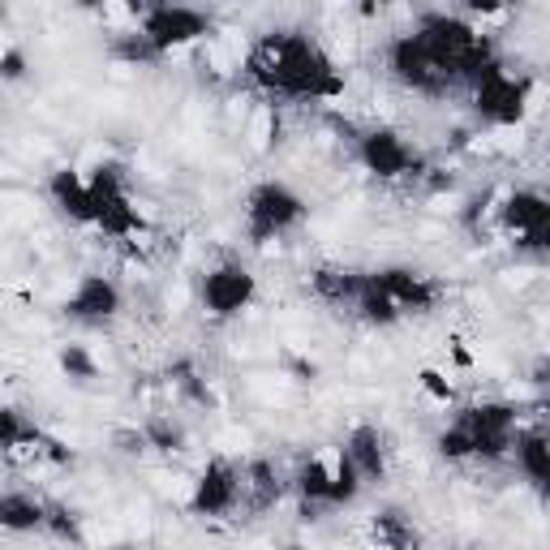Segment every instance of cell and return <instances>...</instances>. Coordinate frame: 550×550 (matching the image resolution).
<instances>
[{"mask_svg":"<svg viewBox=\"0 0 550 550\" xmlns=\"http://www.w3.org/2000/svg\"><path fill=\"white\" fill-rule=\"evenodd\" d=\"M525 465H529V473L538 477V482H546V477H550V465H546V443H542V439H529V443H525Z\"/></svg>","mask_w":550,"mask_h":550,"instance_id":"7","label":"cell"},{"mask_svg":"<svg viewBox=\"0 0 550 550\" xmlns=\"http://www.w3.org/2000/svg\"><path fill=\"white\" fill-rule=\"evenodd\" d=\"M245 293H250V275H241V271H215L211 280H207V301H211V310H241V301Z\"/></svg>","mask_w":550,"mask_h":550,"instance_id":"1","label":"cell"},{"mask_svg":"<svg viewBox=\"0 0 550 550\" xmlns=\"http://www.w3.org/2000/svg\"><path fill=\"white\" fill-rule=\"evenodd\" d=\"M74 310L78 314H112V310H117V293H112L104 280H86L78 301H74Z\"/></svg>","mask_w":550,"mask_h":550,"instance_id":"5","label":"cell"},{"mask_svg":"<svg viewBox=\"0 0 550 550\" xmlns=\"http://www.w3.org/2000/svg\"><path fill=\"white\" fill-rule=\"evenodd\" d=\"M104 18L108 22H129V18H134V9H129V5H104Z\"/></svg>","mask_w":550,"mask_h":550,"instance_id":"8","label":"cell"},{"mask_svg":"<svg viewBox=\"0 0 550 550\" xmlns=\"http://www.w3.org/2000/svg\"><path fill=\"white\" fill-rule=\"evenodd\" d=\"M366 155H370V164H374V168H379V172H387V177H396V172L404 168V151H400V142H396L392 134H379V138H370Z\"/></svg>","mask_w":550,"mask_h":550,"instance_id":"6","label":"cell"},{"mask_svg":"<svg viewBox=\"0 0 550 550\" xmlns=\"http://www.w3.org/2000/svg\"><path fill=\"white\" fill-rule=\"evenodd\" d=\"M297 215V202L288 198L284 190H263L254 198V220H258V233H275V228H284L288 220Z\"/></svg>","mask_w":550,"mask_h":550,"instance_id":"2","label":"cell"},{"mask_svg":"<svg viewBox=\"0 0 550 550\" xmlns=\"http://www.w3.org/2000/svg\"><path fill=\"white\" fill-rule=\"evenodd\" d=\"M245 138H250V151H271V138H275V108L271 104H258L250 117H245Z\"/></svg>","mask_w":550,"mask_h":550,"instance_id":"3","label":"cell"},{"mask_svg":"<svg viewBox=\"0 0 550 550\" xmlns=\"http://www.w3.org/2000/svg\"><path fill=\"white\" fill-rule=\"evenodd\" d=\"M39 503L35 499H26V495H9V499H0V525H9V529H31L39 525Z\"/></svg>","mask_w":550,"mask_h":550,"instance_id":"4","label":"cell"}]
</instances>
